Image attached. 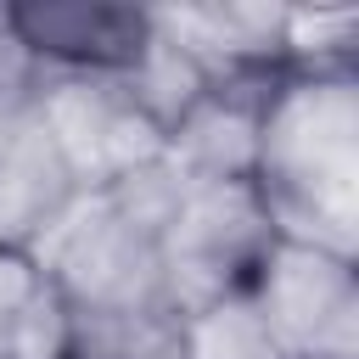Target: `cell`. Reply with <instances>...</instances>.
<instances>
[{
    "mask_svg": "<svg viewBox=\"0 0 359 359\" xmlns=\"http://www.w3.org/2000/svg\"><path fill=\"white\" fill-rule=\"evenodd\" d=\"M252 191L286 241L353 258L359 247V73L286 67L258 101Z\"/></svg>",
    "mask_w": 359,
    "mask_h": 359,
    "instance_id": "1",
    "label": "cell"
},
{
    "mask_svg": "<svg viewBox=\"0 0 359 359\" xmlns=\"http://www.w3.org/2000/svg\"><path fill=\"white\" fill-rule=\"evenodd\" d=\"M275 241V224L252 191V180H185L174 213L157 230L163 286L174 314L241 292Z\"/></svg>",
    "mask_w": 359,
    "mask_h": 359,
    "instance_id": "2",
    "label": "cell"
},
{
    "mask_svg": "<svg viewBox=\"0 0 359 359\" xmlns=\"http://www.w3.org/2000/svg\"><path fill=\"white\" fill-rule=\"evenodd\" d=\"M28 95L73 191H107L163 151V129L118 73H28Z\"/></svg>",
    "mask_w": 359,
    "mask_h": 359,
    "instance_id": "3",
    "label": "cell"
},
{
    "mask_svg": "<svg viewBox=\"0 0 359 359\" xmlns=\"http://www.w3.org/2000/svg\"><path fill=\"white\" fill-rule=\"evenodd\" d=\"M286 359H359V275L353 258L275 236L241 286Z\"/></svg>",
    "mask_w": 359,
    "mask_h": 359,
    "instance_id": "4",
    "label": "cell"
},
{
    "mask_svg": "<svg viewBox=\"0 0 359 359\" xmlns=\"http://www.w3.org/2000/svg\"><path fill=\"white\" fill-rule=\"evenodd\" d=\"M0 28L22 73H123L151 39V11L107 0H39L0 6Z\"/></svg>",
    "mask_w": 359,
    "mask_h": 359,
    "instance_id": "5",
    "label": "cell"
},
{
    "mask_svg": "<svg viewBox=\"0 0 359 359\" xmlns=\"http://www.w3.org/2000/svg\"><path fill=\"white\" fill-rule=\"evenodd\" d=\"M73 202V180L34 112L28 73H0V247H34L39 230Z\"/></svg>",
    "mask_w": 359,
    "mask_h": 359,
    "instance_id": "6",
    "label": "cell"
},
{
    "mask_svg": "<svg viewBox=\"0 0 359 359\" xmlns=\"http://www.w3.org/2000/svg\"><path fill=\"white\" fill-rule=\"evenodd\" d=\"M264 84L269 79H213L163 129V163L180 180H252Z\"/></svg>",
    "mask_w": 359,
    "mask_h": 359,
    "instance_id": "7",
    "label": "cell"
},
{
    "mask_svg": "<svg viewBox=\"0 0 359 359\" xmlns=\"http://www.w3.org/2000/svg\"><path fill=\"white\" fill-rule=\"evenodd\" d=\"M0 359H79L73 314L22 247H0Z\"/></svg>",
    "mask_w": 359,
    "mask_h": 359,
    "instance_id": "8",
    "label": "cell"
},
{
    "mask_svg": "<svg viewBox=\"0 0 359 359\" xmlns=\"http://www.w3.org/2000/svg\"><path fill=\"white\" fill-rule=\"evenodd\" d=\"M174 359H286L247 292L208 297L174 320Z\"/></svg>",
    "mask_w": 359,
    "mask_h": 359,
    "instance_id": "9",
    "label": "cell"
}]
</instances>
